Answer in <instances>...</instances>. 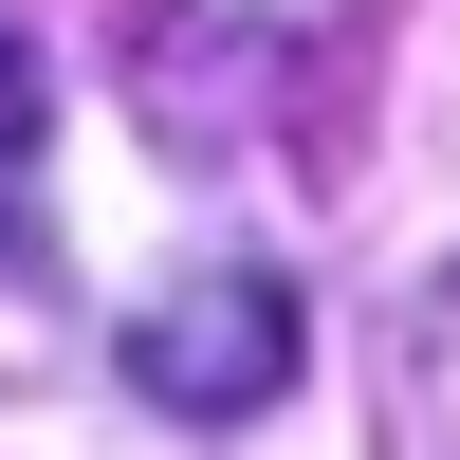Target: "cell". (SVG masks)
Instances as JSON below:
<instances>
[{
    "label": "cell",
    "instance_id": "1",
    "mask_svg": "<svg viewBox=\"0 0 460 460\" xmlns=\"http://www.w3.org/2000/svg\"><path fill=\"white\" fill-rule=\"evenodd\" d=\"M129 368L184 405V424H240V405L295 387V314H277V277H203V295H166V314L129 332Z\"/></svg>",
    "mask_w": 460,
    "mask_h": 460
},
{
    "label": "cell",
    "instance_id": "2",
    "mask_svg": "<svg viewBox=\"0 0 460 460\" xmlns=\"http://www.w3.org/2000/svg\"><path fill=\"white\" fill-rule=\"evenodd\" d=\"M37 147H56V74H37V37L0 19V258H19V221H37Z\"/></svg>",
    "mask_w": 460,
    "mask_h": 460
}]
</instances>
